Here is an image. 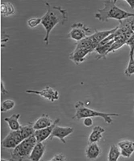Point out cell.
Returning <instances> with one entry per match:
<instances>
[{"label":"cell","mask_w":134,"mask_h":161,"mask_svg":"<svg viewBox=\"0 0 134 161\" xmlns=\"http://www.w3.org/2000/svg\"><path fill=\"white\" fill-rule=\"evenodd\" d=\"M125 75L130 77L134 74V55L129 54V62L124 72Z\"/></svg>","instance_id":"7402d4cb"},{"label":"cell","mask_w":134,"mask_h":161,"mask_svg":"<svg viewBox=\"0 0 134 161\" xmlns=\"http://www.w3.org/2000/svg\"><path fill=\"white\" fill-rule=\"evenodd\" d=\"M24 140L20 129L11 130L3 140L2 147L5 148L14 149Z\"/></svg>","instance_id":"8992f818"},{"label":"cell","mask_w":134,"mask_h":161,"mask_svg":"<svg viewBox=\"0 0 134 161\" xmlns=\"http://www.w3.org/2000/svg\"><path fill=\"white\" fill-rule=\"evenodd\" d=\"M54 122L48 115L43 114L33 123V127L35 130H40L51 126Z\"/></svg>","instance_id":"9a60e30c"},{"label":"cell","mask_w":134,"mask_h":161,"mask_svg":"<svg viewBox=\"0 0 134 161\" xmlns=\"http://www.w3.org/2000/svg\"><path fill=\"white\" fill-rule=\"evenodd\" d=\"M93 52L89 49L81 48L75 49L70 53V59L76 64H79L86 59V57Z\"/></svg>","instance_id":"8fae6325"},{"label":"cell","mask_w":134,"mask_h":161,"mask_svg":"<svg viewBox=\"0 0 134 161\" xmlns=\"http://www.w3.org/2000/svg\"><path fill=\"white\" fill-rule=\"evenodd\" d=\"M20 116L21 115L19 113L14 114L9 117L5 118L4 119V120L8 123L9 128L11 130H18L20 129L21 125L19 121V120Z\"/></svg>","instance_id":"ac0fdd59"},{"label":"cell","mask_w":134,"mask_h":161,"mask_svg":"<svg viewBox=\"0 0 134 161\" xmlns=\"http://www.w3.org/2000/svg\"><path fill=\"white\" fill-rule=\"evenodd\" d=\"M26 93L30 94H35L41 96L45 99L54 103L58 100L59 98V93L57 90H54L50 86H47L42 90L37 91L35 90H27Z\"/></svg>","instance_id":"52a82bcc"},{"label":"cell","mask_w":134,"mask_h":161,"mask_svg":"<svg viewBox=\"0 0 134 161\" xmlns=\"http://www.w3.org/2000/svg\"><path fill=\"white\" fill-rule=\"evenodd\" d=\"M105 132V129L101 126H94L89 136V144L98 143L99 142L103 137V133Z\"/></svg>","instance_id":"2e32d148"},{"label":"cell","mask_w":134,"mask_h":161,"mask_svg":"<svg viewBox=\"0 0 134 161\" xmlns=\"http://www.w3.org/2000/svg\"><path fill=\"white\" fill-rule=\"evenodd\" d=\"M130 27L132 32L134 33V17L131 18Z\"/></svg>","instance_id":"f546056e"},{"label":"cell","mask_w":134,"mask_h":161,"mask_svg":"<svg viewBox=\"0 0 134 161\" xmlns=\"http://www.w3.org/2000/svg\"><path fill=\"white\" fill-rule=\"evenodd\" d=\"M118 28L117 26L114 28L109 30H96L93 34L89 35V37L93 44L97 47L99 44L103 40L107 38L111 34L114 33L117 29Z\"/></svg>","instance_id":"30bf717a"},{"label":"cell","mask_w":134,"mask_h":161,"mask_svg":"<svg viewBox=\"0 0 134 161\" xmlns=\"http://www.w3.org/2000/svg\"><path fill=\"white\" fill-rule=\"evenodd\" d=\"M114 41V40H113L107 44L102 45L99 44L98 46L94 51L97 54V56L96 57V59L99 60L106 58L108 54H109V50Z\"/></svg>","instance_id":"e0dca14e"},{"label":"cell","mask_w":134,"mask_h":161,"mask_svg":"<svg viewBox=\"0 0 134 161\" xmlns=\"http://www.w3.org/2000/svg\"><path fill=\"white\" fill-rule=\"evenodd\" d=\"M15 102L14 100L8 99L3 102L1 108V112L2 113H6L12 110L15 107Z\"/></svg>","instance_id":"603a6c76"},{"label":"cell","mask_w":134,"mask_h":161,"mask_svg":"<svg viewBox=\"0 0 134 161\" xmlns=\"http://www.w3.org/2000/svg\"><path fill=\"white\" fill-rule=\"evenodd\" d=\"M74 131V129L70 126H59L56 125L53 129L51 136L49 138L50 140H53L54 138H57L63 144L66 143L65 138L70 136Z\"/></svg>","instance_id":"ba28073f"},{"label":"cell","mask_w":134,"mask_h":161,"mask_svg":"<svg viewBox=\"0 0 134 161\" xmlns=\"http://www.w3.org/2000/svg\"><path fill=\"white\" fill-rule=\"evenodd\" d=\"M120 149L121 156L125 158H129L134 152V142L128 140L120 141L118 144Z\"/></svg>","instance_id":"7c38bea8"},{"label":"cell","mask_w":134,"mask_h":161,"mask_svg":"<svg viewBox=\"0 0 134 161\" xmlns=\"http://www.w3.org/2000/svg\"><path fill=\"white\" fill-rule=\"evenodd\" d=\"M20 130L24 140L34 135L35 132L32 123H29L27 125H21Z\"/></svg>","instance_id":"d6986e66"},{"label":"cell","mask_w":134,"mask_h":161,"mask_svg":"<svg viewBox=\"0 0 134 161\" xmlns=\"http://www.w3.org/2000/svg\"><path fill=\"white\" fill-rule=\"evenodd\" d=\"M126 45L130 48L129 54L134 55V33H132L126 42Z\"/></svg>","instance_id":"d4e9b609"},{"label":"cell","mask_w":134,"mask_h":161,"mask_svg":"<svg viewBox=\"0 0 134 161\" xmlns=\"http://www.w3.org/2000/svg\"><path fill=\"white\" fill-rule=\"evenodd\" d=\"M52 161V160H51H51H49V161Z\"/></svg>","instance_id":"d6a6232c"},{"label":"cell","mask_w":134,"mask_h":161,"mask_svg":"<svg viewBox=\"0 0 134 161\" xmlns=\"http://www.w3.org/2000/svg\"><path fill=\"white\" fill-rule=\"evenodd\" d=\"M121 156L120 149L116 145H112L109 148L108 155V161H118Z\"/></svg>","instance_id":"ffe728a7"},{"label":"cell","mask_w":134,"mask_h":161,"mask_svg":"<svg viewBox=\"0 0 134 161\" xmlns=\"http://www.w3.org/2000/svg\"><path fill=\"white\" fill-rule=\"evenodd\" d=\"M41 18H34L30 19L27 21V24L31 28H34L41 23Z\"/></svg>","instance_id":"484cf974"},{"label":"cell","mask_w":134,"mask_h":161,"mask_svg":"<svg viewBox=\"0 0 134 161\" xmlns=\"http://www.w3.org/2000/svg\"><path fill=\"white\" fill-rule=\"evenodd\" d=\"M52 161H66V157L61 153L57 154L51 159Z\"/></svg>","instance_id":"4316f807"},{"label":"cell","mask_w":134,"mask_h":161,"mask_svg":"<svg viewBox=\"0 0 134 161\" xmlns=\"http://www.w3.org/2000/svg\"><path fill=\"white\" fill-rule=\"evenodd\" d=\"M75 113L73 119L80 120L86 118L100 117L108 124L112 123V117L119 116V114L116 113H106L98 111L89 108L85 106V103L81 101H79L75 106Z\"/></svg>","instance_id":"3957f363"},{"label":"cell","mask_w":134,"mask_h":161,"mask_svg":"<svg viewBox=\"0 0 134 161\" xmlns=\"http://www.w3.org/2000/svg\"><path fill=\"white\" fill-rule=\"evenodd\" d=\"M45 150V146L44 143L37 142L28 159L31 161H40L44 156Z\"/></svg>","instance_id":"5bb4252c"},{"label":"cell","mask_w":134,"mask_h":161,"mask_svg":"<svg viewBox=\"0 0 134 161\" xmlns=\"http://www.w3.org/2000/svg\"><path fill=\"white\" fill-rule=\"evenodd\" d=\"M93 120L92 118H86L84 119L83 121V124L85 126L89 127L93 125Z\"/></svg>","instance_id":"83f0119b"},{"label":"cell","mask_w":134,"mask_h":161,"mask_svg":"<svg viewBox=\"0 0 134 161\" xmlns=\"http://www.w3.org/2000/svg\"><path fill=\"white\" fill-rule=\"evenodd\" d=\"M47 8V12L41 17V23L46 31L44 41L46 44H48L50 31L55 26L59 23L63 24L67 19V12L66 10L59 6L52 7L50 4L46 2Z\"/></svg>","instance_id":"6da1fadb"},{"label":"cell","mask_w":134,"mask_h":161,"mask_svg":"<svg viewBox=\"0 0 134 161\" xmlns=\"http://www.w3.org/2000/svg\"><path fill=\"white\" fill-rule=\"evenodd\" d=\"M124 1L126 2L127 4H128V5H129L131 9H134V1Z\"/></svg>","instance_id":"f1b7e54d"},{"label":"cell","mask_w":134,"mask_h":161,"mask_svg":"<svg viewBox=\"0 0 134 161\" xmlns=\"http://www.w3.org/2000/svg\"><path fill=\"white\" fill-rule=\"evenodd\" d=\"M1 14L5 16L13 15L15 12V8L11 3L8 2H2L1 3Z\"/></svg>","instance_id":"44dd1931"},{"label":"cell","mask_w":134,"mask_h":161,"mask_svg":"<svg viewBox=\"0 0 134 161\" xmlns=\"http://www.w3.org/2000/svg\"><path fill=\"white\" fill-rule=\"evenodd\" d=\"M91 33V30L89 27L81 22H77L72 24L71 30L68 35L70 38L77 42L90 35Z\"/></svg>","instance_id":"5b68a950"},{"label":"cell","mask_w":134,"mask_h":161,"mask_svg":"<svg viewBox=\"0 0 134 161\" xmlns=\"http://www.w3.org/2000/svg\"><path fill=\"white\" fill-rule=\"evenodd\" d=\"M117 2V1H104L103 8L98 10L95 14V18L100 22H107L110 19L120 21L134 17V13L128 12L118 7Z\"/></svg>","instance_id":"7a4b0ae2"},{"label":"cell","mask_w":134,"mask_h":161,"mask_svg":"<svg viewBox=\"0 0 134 161\" xmlns=\"http://www.w3.org/2000/svg\"><path fill=\"white\" fill-rule=\"evenodd\" d=\"M1 92H2V93L3 94H6L7 93H8V92L7 91V90H6L5 86H4L3 83V82L2 83H1Z\"/></svg>","instance_id":"4dcf8cb0"},{"label":"cell","mask_w":134,"mask_h":161,"mask_svg":"<svg viewBox=\"0 0 134 161\" xmlns=\"http://www.w3.org/2000/svg\"><path fill=\"white\" fill-rule=\"evenodd\" d=\"M114 40V42L112 44L109 50V53L115 52L116 50L121 48L125 45H126V41L124 40L119 39Z\"/></svg>","instance_id":"cb8c5ba5"},{"label":"cell","mask_w":134,"mask_h":161,"mask_svg":"<svg viewBox=\"0 0 134 161\" xmlns=\"http://www.w3.org/2000/svg\"><path fill=\"white\" fill-rule=\"evenodd\" d=\"M102 151L97 143H89L86 147L85 154L86 157L90 160H95L98 158Z\"/></svg>","instance_id":"4fadbf2b"},{"label":"cell","mask_w":134,"mask_h":161,"mask_svg":"<svg viewBox=\"0 0 134 161\" xmlns=\"http://www.w3.org/2000/svg\"><path fill=\"white\" fill-rule=\"evenodd\" d=\"M1 161H11L10 160H7V159H1Z\"/></svg>","instance_id":"1f68e13d"},{"label":"cell","mask_w":134,"mask_h":161,"mask_svg":"<svg viewBox=\"0 0 134 161\" xmlns=\"http://www.w3.org/2000/svg\"><path fill=\"white\" fill-rule=\"evenodd\" d=\"M37 143L34 135L22 141L11 153V161H23L28 158L31 152Z\"/></svg>","instance_id":"277c9868"},{"label":"cell","mask_w":134,"mask_h":161,"mask_svg":"<svg viewBox=\"0 0 134 161\" xmlns=\"http://www.w3.org/2000/svg\"><path fill=\"white\" fill-rule=\"evenodd\" d=\"M60 121V119L57 118L55 120L54 123L51 126L46 128L35 130L34 136L36 139L37 142L43 143L44 141L49 139L52 133L54 128L57 125Z\"/></svg>","instance_id":"9c48e42d"}]
</instances>
